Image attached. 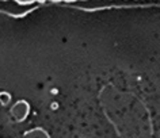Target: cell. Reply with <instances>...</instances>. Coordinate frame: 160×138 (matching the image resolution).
<instances>
[{"label":"cell","mask_w":160,"mask_h":138,"mask_svg":"<svg viewBox=\"0 0 160 138\" xmlns=\"http://www.w3.org/2000/svg\"><path fill=\"white\" fill-rule=\"evenodd\" d=\"M23 138H50V137L43 129L37 127L34 130H29V131H26L25 136H23Z\"/></svg>","instance_id":"obj_1"}]
</instances>
